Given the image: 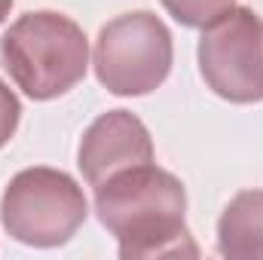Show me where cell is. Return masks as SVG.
I'll return each mask as SVG.
<instances>
[{
    "label": "cell",
    "mask_w": 263,
    "mask_h": 260,
    "mask_svg": "<svg viewBox=\"0 0 263 260\" xmlns=\"http://www.w3.org/2000/svg\"><path fill=\"white\" fill-rule=\"evenodd\" d=\"M0 59L28 98L52 101L86 77L89 40L62 12H25L0 37Z\"/></svg>",
    "instance_id": "2"
},
{
    "label": "cell",
    "mask_w": 263,
    "mask_h": 260,
    "mask_svg": "<svg viewBox=\"0 0 263 260\" xmlns=\"http://www.w3.org/2000/svg\"><path fill=\"white\" fill-rule=\"evenodd\" d=\"M162 6L184 28H205L227 9H233L236 0H162Z\"/></svg>",
    "instance_id": "8"
},
{
    "label": "cell",
    "mask_w": 263,
    "mask_h": 260,
    "mask_svg": "<svg viewBox=\"0 0 263 260\" xmlns=\"http://www.w3.org/2000/svg\"><path fill=\"white\" fill-rule=\"evenodd\" d=\"M175 46L172 34L153 12H126L107 22L95 40L98 83L123 98L147 95L159 89L172 70Z\"/></svg>",
    "instance_id": "4"
},
{
    "label": "cell",
    "mask_w": 263,
    "mask_h": 260,
    "mask_svg": "<svg viewBox=\"0 0 263 260\" xmlns=\"http://www.w3.org/2000/svg\"><path fill=\"white\" fill-rule=\"evenodd\" d=\"M98 220L117 236L120 257H196L199 248L184 224V184L153 165H132L95 190Z\"/></svg>",
    "instance_id": "1"
},
{
    "label": "cell",
    "mask_w": 263,
    "mask_h": 260,
    "mask_svg": "<svg viewBox=\"0 0 263 260\" xmlns=\"http://www.w3.org/2000/svg\"><path fill=\"white\" fill-rule=\"evenodd\" d=\"M89 205L83 187L59 169L34 165L18 172L0 199L6 233L31 248H55L73 239L86 224Z\"/></svg>",
    "instance_id": "3"
},
{
    "label": "cell",
    "mask_w": 263,
    "mask_h": 260,
    "mask_svg": "<svg viewBox=\"0 0 263 260\" xmlns=\"http://www.w3.org/2000/svg\"><path fill=\"white\" fill-rule=\"evenodd\" d=\"M199 70L208 89L233 104L263 101V15L233 6L202 28Z\"/></svg>",
    "instance_id": "5"
},
{
    "label": "cell",
    "mask_w": 263,
    "mask_h": 260,
    "mask_svg": "<svg viewBox=\"0 0 263 260\" xmlns=\"http://www.w3.org/2000/svg\"><path fill=\"white\" fill-rule=\"evenodd\" d=\"M153 162V138L147 126L129 110H107L101 114L80 141L77 165L89 187H101L114 175L132 165Z\"/></svg>",
    "instance_id": "6"
},
{
    "label": "cell",
    "mask_w": 263,
    "mask_h": 260,
    "mask_svg": "<svg viewBox=\"0 0 263 260\" xmlns=\"http://www.w3.org/2000/svg\"><path fill=\"white\" fill-rule=\"evenodd\" d=\"M9 9H12V0H0V25L6 22V15H9Z\"/></svg>",
    "instance_id": "10"
},
{
    "label": "cell",
    "mask_w": 263,
    "mask_h": 260,
    "mask_svg": "<svg viewBox=\"0 0 263 260\" xmlns=\"http://www.w3.org/2000/svg\"><path fill=\"white\" fill-rule=\"evenodd\" d=\"M18 120H22V104H18L15 92L0 80V147H6L12 141Z\"/></svg>",
    "instance_id": "9"
},
{
    "label": "cell",
    "mask_w": 263,
    "mask_h": 260,
    "mask_svg": "<svg viewBox=\"0 0 263 260\" xmlns=\"http://www.w3.org/2000/svg\"><path fill=\"white\" fill-rule=\"evenodd\" d=\"M217 251L230 260H263V190H242L217 220Z\"/></svg>",
    "instance_id": "7"
}]
</instances>
